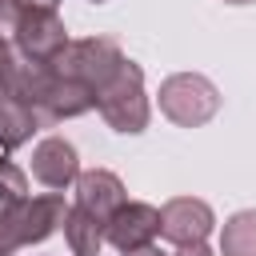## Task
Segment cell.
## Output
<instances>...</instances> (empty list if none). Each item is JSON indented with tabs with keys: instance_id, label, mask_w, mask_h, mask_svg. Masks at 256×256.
<instances>
[{
	"instance_id": "6da1fadb",
	"label": "cell",
	"mask_w": 256,
	"mask_h": 256,
	"mask_svg": "<svg viewBox=\"0 0 256 256\" xmlns=\"http://www.w3.org/2000/svg\"><path fill=\"white\" fill-rule=\"evenodd\" d=\"M0 40H8L20 60H56L72 36L56 8L0 0Z\"/></svg>"
},
{
	"instance_id": "7a4b0ae2",
	"label": "cell",
	"mask_w": 256,
	"mask_h": 256,
	"mask_svg": "<svg viewBox=\"0 0 256 256\" xmlns=\"http://www.w3.org/2000/svg\"><path fill=\"white\" fill-rule=\"evenodd\" d=\"M96 112L104 116V124L112 132H124V136H140L152 120V104H148V92H144V68L136 60H128L112 84L100 88L96 96Z\"/></svg>"
},
{
	"instance_id": "3957f363",
	"label": "cell",
	"mask_w": 256,
	"mask_h": 256,
	"mask_svg": "<svg viewBox=\"0 0 256 256\" xmlns=\"http://www.w3.org/2000/svg\"><path fill=\"white\" fill-rule=\"evenodd\" d=\"M52 64H56L60 76L80 80V84H88L100 96V88L112 84V76L128 64V56H124V48L112 36H80V40H68L64 52Z\"/></svg>"
},
{
	"instance_id": "277c9868",
	"label": "cell",
	"mask_w": 256,
	"mask_h": 256,
	"mask_svg": "<svg viewBox=\"0 0 256 256\" xmlns=\"http://www.w3.org/2000/svg\"><path fill=\"white\" fill-rule=\"evenodd\" d=\"M160 112L176 128H204L220 112V88L200 72H176L160 84Z\"/></svg>"
},
{
	"instance_id": "5b68a950",
	"label": "cell",
	"mask_w": 256,
	"mask_h": 256,
	"mask_svg": "<svg viewBox=\"0 0 256 256\" xmlns=\"http://www.w3.org/2000/svg\"><path fill=\"white\" fill-rule=\"evenodd\" d=\"M156 236H160V208H152L144 200H124L104 220V244H112L120 256L156 244Z\"/></svg>"
},
{
	"instance_id": "8992f818",
	"label": "cell",
	"mask_w": 256,
	"mask_h": 256,
	"mask_svg": "<svg viewBox=\"0 0 256 256\" xmlns=\"http://www.w3.org/2000/svg\"><path fill=\"white\" fill-rule=\"evenodd\" d=\"M216 228V212L208 200H196V196H172L164 208H160V236L176 248H188V244H204Z\"/></svg>"
},
{
	"instance_id": "52a82bcc",
	"label": "cell",
	"mask_w": 256,
	"mask_h": 256,
	"mask_svg": "<svg viewBox=\"0 0 256 256\" xmlns=\"http://www.w3.org/2000/svg\"><path fill=\"white\" fill-rule=\"evenodd\" d=\"M12 216H16V228H20V240L24 248L32 244H44L48 236H56L64 228V216H68V204L60 192H44V196H24L16 204H8Z\"/></svg>"
},
{
	"instance_id": "ba28073f",
	"label": "cell",
	"mask_w": 256,
	"mask_h": 256,
	"mask_svg": "<svg viewBox=\"0 0 256 256\" xmlns=\"http://www.w3.org/2000/svg\"><path fill=\"white\" fill-rule=\"evenodd\" d=\"M32 176L48 188V192H64L76 184L80 176V152L72 140L64 136H44L36 148H32Z\"/></svg>"
},
{
	"instance_id": "9c48e42d",
	"label": "cell",
	"mask_w": 256,
	"mask_h": 256,
	"mask_svg": "<svg viewBox=\"0 0 256 256\" xmlns=\"http://www.w3.org/2000/svg\"><path fill=\"white\" fill-rule=\"evenodd\" d=\"M72 188H76V204L88 208V212L100 216V220H108V216L128 200L124 180H120L116 172H108V168H88V172H80Z\"/></svg>"
},
{
	"instance_id": "30bf717a",
	"label": "cell",
	"mask_w": 256,
	"mask_h": 256,
	"mask_svg": "<svg viewBox=\"0 0 256 256\" xmlns=\"http://www.w3.org/2000/svg\"><path fill=\"white\" fill-rule=\"evenodd\" d=\"M36 132H40L36 112L12 96H0V160H12V152L28 144Z\"/></svg>"
},
{
	"instance_id": "8fae6325",
	"label": "cell",
	"mask_w": 256,
	"mask_h": 256,
	"mask_svg": "<svg viewBox=\"0 0 256 256\" xmlns=\"http://www.w3.org/2000/svg\"><path fill=\"white\" fill-rule=\"evenodd\" d=\"M64 240H68L72 256H100V248H104V220L92 216L88 208L72 204L68 216H64Z\"/></svg>"
},
{
	"instance_id": "7c38bea8",
	"label": "cell",
	"mask_w": 256,
	"mask_h": 256,
	"mask_svg": "<svg viewBox=\"0 0 256 256\" xmlns=\"http://www.w3.org/2000/svg\"><path fill=\"white\" fill-rule=\"evenodd\" d=\"M220 256H256V208L232 212L220 228Z\"/></svg>"
},
{
	"instance_id": "4fadbf2b",
	"label": "cell",
	"mask_w": 256,
	"mask_h": 256,
	"mask_svg": "<svg viewBox=\"0 0 256 256\" xmlns=\"http://www.w3.org/2000/svg\"><path fill=\"white\" fill-rule=\"evenodd\" d=\"M28 196V172L12 160H0V204H16Z\"/></svg>"
},
{
	"instance_id": "5bb4252c",
	"label": "cell",
	"mask_w": 256,
	"mask_h": 256,
	"mask_svg": "<svg viewBox=\"0 0 256 256\" xmlns=\"http://www.w3.org/2000/svg\"><path fill=\"white\" fill-rule=\"evenodd\" d=\"M16 248H24L20 228H16V216H12L8 204H0V256H12Z\"/></svg>"
},
{
	"instance_id": "9a60e30c",
	"label": "cell",
	"mask_w": 256,
	"mask_h": 256,
	"mask_svg": "<svg viewBox=\"0 0 256 256\" xmlns=\"http://www.w3.org/2000/svg\"><path fill=\"white\" fill-rule=\"evenodd\" d=\"M12 68H16V52H12V44H8V40H0V96H8Z\"/></svg>"
},
{
	"instance_id": "2e32d148",
	"label": "cell",
	"mask_w": 256,
	"mask_h": 256,
	"mask_svg": "<svg viewBox=\"0 0 256 256\" xmlns=\"http://www.w3.org/2000/svg\"><path fill=\"white\" fill-rule=\"evenodd\" d=\"M172 256H216V252H212L208 244H188V248H176Z\"/></svg>"
},
{
	"instance_id": "e0dca14e",
	"label": "cell",
	"mask_w": 256,
	"mask_h": 256,
	"mask_svg": "<svg viewBox=\"0 0 256 256\" xmlns=\"http://www.w3.org/2000/svg\"><path fill=\"white\" fill-rule=\"evenodd\" d=\"M24 4H40V8H56L60 0H24Z\"/></svg>"
},
{
	"instance_id": "ac0fdd59",
	"label": "cell",
	"mask_w": 256,
	"mask_h": 256,
	"mask_svg": "<svg viewBox=\"0 0 256 256\" xmlns=\"http://www.w3.org/2000/svg\"><path fill=\"white\" fill-rule=\"evenodd\" d=\"M224 4H256V0H224Z\"/></svg>"
},
{
	"instance_id": "d6986e66",
	"label": "cell",
	"mask_w": 256,
	"mask_h": 256,
	"mask_svg": "<svg viewBox=\"0 0 256 256\" xmlns=\"http://www.w3.org/2000/svg\"><path fill=\"white\" fill-rule=\"evenodd\" d=\"M92 4H104V0H92Z\"/></svg>"
},
{
	"instance_id": "ffe728a7",
	"label": "cell",
	"mask_w": 256,
	"mask_h": 256,
	"mask_svg": "<svg viewBox=\"0 0 256 256\" xmlns=\"http://www.w3.org/2000/svg\"><path fill=\"white\" fill-rule=\"evenodd\" d=\"M168 256H172V252H168Z\"/></svg>"
}]
</instances>
